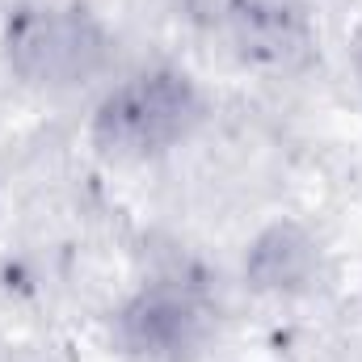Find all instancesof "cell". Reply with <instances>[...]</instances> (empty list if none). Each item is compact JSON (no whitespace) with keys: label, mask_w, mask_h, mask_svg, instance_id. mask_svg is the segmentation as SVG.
I'll use <instances>...</instances> for the list:
<instances>
[{"label":"cell","mask_w":362,"mask_h":362,"mask_svg":"<svg viewBox=\"0 0 362 362\" xmlns=\"http://www.w3.org/2000/svg\"><path fill=\"white\" fill-rule=\"evenodd\" d=\"M236 47L270 68H295L312 55V34L299 8L282 0H236L232 4Z\"/></svg>","instance_id":"cell-4"},{"label":"cell","mask_w":362,"mask_h":362,"mask_svg":"<svg viewBox=\"0 0 362 362\" xmlns=\"http://www.w3.org/2000/svg\"><path fill=\"white\" fill-rule=\"evenodd\" d=\"M206 299L177 278L139 286L114 316V333L135 358H181L206 333Z\"/></svg>","instance_id":"cell-3"},{"label":"cell","mask_w":362,"mask_h":362,"mask_svg":"<svg viewBox=\"0 0 362 362\" xmlns=\"http://www.w3.org/2000/svg\"><path fill=\"white\" fill-rule=\"evenodd\" d=\"M202 118H206V97L189 72L144 68L97 101L89 139L101 156L148 160L189 139Z\"/></svg>","instance_id":"cell-1"},{"label":"cell","mask_w":362,"mask_h":362,"mask_svg":"<svg viewBox=\"0 0 362 362\" xmlns=\"http://www.w3.org/2000/svg\"><path fill=\"white\" fill-rule=\"evenodd\" d=\"M358 68H362V42H358Z\"/></svg>","instance_id":"cell-6"},{"label":"cell","mask_w":362,"mask_h":362,"mask_svg":"<svg viewBox=\"0 0 362 362\" xmlns=\"http://www.w3.org/2000/svg\"><path fill=\"white\" fill-rule=\"evenodd\" d=\"M316 274V245L299 228H270L249 249V278L262 291H299Z\"/></svg>","instance_id":"cell-5"},{"label":"cell","mask_w":362,"mask_h":362,"mask_svg":"<svg viewBox=\"0 0 362 362\" xmlns=\"http://www.w3.org/2000/svg\"><path fill=\"white\" fill-rule=\"evenodd\" d=\"M4 59L34 89H76L114 59L105 21L72 0H25L4 21Z\"/></svg>","instance_id":"cell-2"}]
</instances>
